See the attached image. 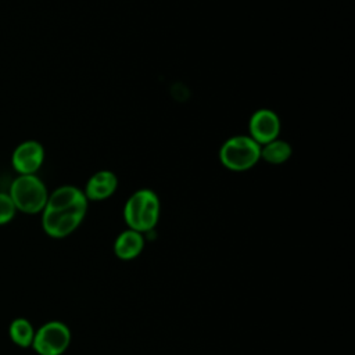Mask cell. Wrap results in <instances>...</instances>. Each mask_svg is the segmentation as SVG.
<instances>
[{
    "mask_svg": "<svg viewBox=\"0 0 355 355\" xmlns=\"http://www.w3.org/2000/svg\"><path fill=\"white\" fill-rule=\"evenodd\" d=\"M123 216L130 229L140 233L151 230L159 216V200L157 194L148 189L137 190L126 201Z\"/></svg>",
    "mask_w": 355,
    "mask_h": 355,
    "instance_id": "cell-1",
    "label": "cell"
},
{
    "mask_svg": "<svg viewBox=\"0 0 355 355\" xmlns=\"http://www.w3.org/2000/svg\"><path fill=\"white\" fill-rule=\"evenodd\" d=\"M17 209L26 214H36L44 209L49 193L36 175H18L8 191Z\"/></svg>",
    "mask_w": 355,
    "mask_h": 355,
    "instance_id": "cell-2",
    "label": "cell"
},
{
    "mask_svg": "<svg viewBox=\"0 0 355 355\" xmlns=\"http://www.w3.org/2000/svg\"><path fill=\"white\" fill-rule=\"evenodd\" d=\"M261 158V146L250 136L229 137L219 150V159L230 171L241 172L252 168Z\"/></svg>",
    "mask_w": 355,
    "mask_h": 355,
    "instance_id": "cell-3",
    "label": "cell"
},
{
    "mask_svg": "<svg viewBox=\"0 0 355 355\" xmlns=\"http://www.w3.org/2000/svg\"><path fill=\"white\" fill-rule=\"evenodd\" d=\"M87 211V205H76L61 209H43L42 225L44 232L55 239L71 234L83 220Z\"/></svg>",
    "mask_w": 355,
    "mask_h": 355,
    "instance_id": "cell-4",
    "label": "cell"
},
{
    "mask_svg": "<svg viewBox=\"0 0 355 355\" xmlns=\"http://www.w3.org/2000/svg\"><path fill=\"white\" fill-rule=\"evenodd\" d=\"M71 340L69 329L61 322H49L33 336V347L40 355L62 354Z\"/></svg>",
    "mask_w": 355,
    "mask_h": 355,
    "instance_id": "cell-5",
    "label": "cell"
},
{
    "mask_svg": "<svg viewBox=\"0 0 355 355\" xmlns=\"http://www.w3.org/2000/svg\"><path fill=\"white\" fill-rule=\"evenodd\" d=\"M44 161V148L36 140H25L15 147L11 164L18 175H35Z\"/></svg>",
    "mask_w": 355,
    "mask_h": 355,
    "instance_id": "cell-6",
    "label": "cell"
},
{
    "mask_svg": "<svg viewBox=\"0 0 355 355\" xmlns=\"http://www.w3.org/2000/svg\"><path fill=\"white\" fill-rule=\"evenodd\" d=\"M280 133V119L272 110H258L250 119V137L259 146L277 139Z\"/></svg>",
    "mask_w": 355,
    "mask_h": 355,
    "instance_id": "cell-7",
    "label": "cell"
},
{
    "mask_svg": "<svg viewBox=\"0 0 355 355\" xmlns=\"http://www.w3.org/2000/svg\"><path fill=\"white\" fill-rule=\"evenodd\" d=\"M118 186V179L111 171L96 172L86 183L85 196L87 200L100 201L111 197Z\"/></svg>",
    "mask_w": 355,
    "mask_h": 355,
    "instance_id": "cell-8",
    "label": "cell"
},
{
    "mask_svg": "<svg viewBox=\"0 0 355 355\" xmlns=\"http://www.w3.org/2000/svg\"><path fill=\"white\" fill-rule=\"evenodd\" d=\"M76 205H87V198L82 190L75 186H61L49 194L44 208L61 209Z\"/></svg>",
    "mask_w": 355,
    "mask_h": 355,
    "instance_id": "cell-9",
    "label": "cell"
},
{
    "mask_svg": "<svg viewBox=\"0 0 355 355\" xmlns=\"http://www.w3.org/2000/svg\"><path fill=\"white\" fill-rule=\"evenodd\" d=\"M143 245H144V240L141 233L133 229H128L116 237L114 250L118 258L133 259L141 252Z\"/></svg>",
    "mask_w": 355,
    "mask_h": 355,
    "instance_id": "cell-10",
    "label": "cell"
},
{
    "mask_svg": "<svg viewBox=\"0 0 355 355\" xmlns=\"http://www.w3.org/2000/svg\"><path fill=\"white\" fill-rule=\"evenodd\" d=\"M291 157V146L280 139H275L263 147H261V158H263L266 162L279 165L286 162Z\"/></svg>",
    "mask_w": 355,
    "mask_h": 355,
    "instance_id": "cell-11",
    "label": "cell"
},
{
    "mask_svg": "<svg viewBox=\"0 0 355 355\" xmlns=\"http://www.w3.org/2000/svg\"><path fill=\"white\" fill-rule=\"evenodd\" d=\"M10 334H11L12 341L21 347L31 345L33 341V336H35L31 323L25 319L14 320L10 327Z\"/></svg>",
    "mask_w": 355,
    "mask_h": 355,
    "instance_id": "cell-12",
    "label": "cell"
},
{
    "mask_svg": "<svg viewBox=\"0 0 355 355\" xmlns=\"http://www.w3.org/2000/svg\"><path fill=\"white\" fill-rule=\"evenodd\" d=\"M15 205L8 193L0 191V225L10 222L15 215Z\"/></svg>",
    "mask_w": 355,
    "mask_h": 355,
    "instance_id": "cell-13",
    "label": "cell"
}]
</instances>
